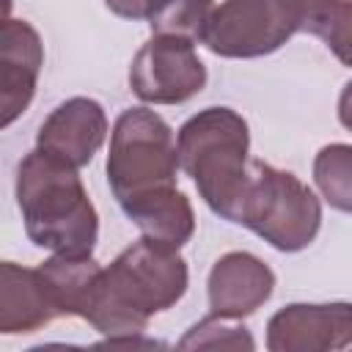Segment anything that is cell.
Segmentation results:
<instances>
[{
	"mask_svg": "<svg viewBox=\"0 0 352 352\" xmlns=\"http://www.w3.org/2000/svg\"><path fill=\"white\" fill-rule=\"evenodd\" d=\"M275 292V272L258 256L248 250H231L220 256L206 280L212 314L242 319L258 311Z\"/></svg>",
	"mask_w": 352,
	"mask_h": 352,
	"instance_id": "11",
	"label": "cell"
},
{
	"mask_svg": "<svg viewBox=\"0 0 352 352\" xmlns=\"http://www.w3.org/2000/svg\"><path fill=\"white\" fill-rule=\"evenodd\" d=\"M187 283L190 272L179 250L140 236L99 272L82 319L107 338L140 336L154 314L184 297Z\"/></svg>",
	"mask_w": 352,
	"mask_h": 352,
	"instance_id": "2",
	"label": "cell"
},
{
	"mask_svg": "<svg viewBox=\"0 0 352 352\" xmlns=\"http://www.w3.org/2000/svg\"><path fill=\"white\" fill-rule=\"evenodd\" d=\"M58 316L38 270L0 261V333H36Z\"/></svg>",
	"mask_w": 352,
	"mask_h": 352,
	"instance_id": "12",
	"label": "cell"
},
{
	"mask_svg": "<svg viewBox=\"0 0 352 352\" xmlns=\"http://www.w3.org/2000/svg\"><path fill=\"white\" fill-rule=\"evenodd\" d=\"M104 6L121 19H146L151 0H104Z\"/></svg>",
	"mask_w": 352,
	"mask_h": 352,
	"instance_id": "18",
	"label": "cell"
},
{
	"mask_svg": "<svg viewBox=\"0 0 352 352\" xmlns=\"http://www.w3.org/2000/svg\"><path fill=\"white\" fill-rule=\"evenodd\" d=\"M314 182L338 212L352 209V146L330 143L314 160Z\"/></svg>",
	"mask_w": 352,
	"mask_h": 352,
	"instance_id": "16",
	"label": "cell"
},
{
	"mask_svg": "<svg viewBox=\"0 0 352 352\" xmlns=\"http://www.w3.org/2000/svg\"><path fill=\"white\" fill-rule=\"evenodd\" d=\"M104 168L113 198L146 239L176 250L190 242L195 212L176 187V138L160 113L124 110L113 124Z\"/></svg>",
	"mask_w": 352,
	"mask_h": 352,
	"instance_id": "1",
	"label": "cell"
},
{
	"mask_svg": "<svg viewBox=\"0 0 352 352\" xmlns=\"http://www.w3.org/2000/svg\"><path fill=\"white\" fill-rule=\"evenodd\" d=\"M352 341L349 302H292L267 322L270 352H327Z\"/></svg>",
	"mask_w": 352,
	"mask_h": 352,
	"instance_id": "8",
	"label": "cell"
},
{
	"mask_svg": "<svg viewBox=\"0 0 352 352\" xmlns=\"http://www.w3.org/2000/svg\"><path fill=\"white\" fill-rule=\"evenodd\" d=\"M349 28H352L349 0H305L302 33L322 38L344 66H349V44H352Z\"/></svg>",
	"mask_w": 352,
	"mask_h": 352,
	"instance_id": "14",
	"label": "cell"
},
{
	"mask_svg": "<svg viewBox=\"0 0 352 352\" xmlns=\"http://www.w3.org/2000/svg\"><path fill=\"white\" fill-rule=\"evenodd\" d=\"M99 261L91 253H55L41 261L38 275L47 286V294L58 311V316H80L85 314L96 280H99Z\"/></svg>",
	"mask_w": 352,
	"mask_h": 352,
	"instance_id": "13",
	"label": "cell"
},
{
	"mask_svg": "<svg viewBox=\"0 0 352 352\" xmlns=\"http://www.w3.org/2000/svg\"><path fill=\"white\" fill-rule=\"evenodd\" d=\"M104 138H107L104 107L96 99L72 96L44 118L36 138V148L80 170L104 146Z\"/></svg>",
	"mask_w": 352,
	"mask_h": 352,
	"instance_id": "10",
	"label": "cell"
},
{
	"mask_svg": "<svg viewBox=\"0 0 352 352\" xmlns=\"http://www.w3.org/2000/svg\"><path fill=\"white\" fill-rule=\"evenodd\" d=\"M204 85L206 66L182 36H151L129 63V88L146 104H182Z\"/></svg>",
	"mask_w": 352,
	"mask_h": 352,
	"instance_id": "7",
	"label": "cell"
},
{
	"mask_svg": "<svg viewBox=\"0 0 352 352\" xmlns=\"http://www.w3.org/2000/svg\"><path fill=\"white\" fill-rule=\"evenodd\" d=\"M280 253L305 250L322 226V204L294 173L264 160H250V182L239 223Z\"/></svg>",
	"mask_w": 352,
	"mask_h": 352,
	"instance_id": "5",
	"label": "cell"
},
{
	"mask_svg": "<svg viewBox=\"0 0 352 352\" xmlns=\"http://www.w3.org/2000/svg\"><path fill=\"white\" fill-rule=\"evenodd\" d=\"M250 129L231 107H206L176 135L179 168L195 182L204 204L223 220L239 223L250 182Z\"/></svg>",
	"mask_w": 352,
	"mask_h": 352,
	"instance_id": "4",
	"label": "cell"
},
{
	"mask_svg": "<svg viewBox=\"0 0 352 352\" xmlns=\"http://www.w3.org/2000/svg\"><path fill=\"white\" fill-rule=\"evenodd\" d=\"M16 204L33 245L52 253H91L99 214L77 168L33 148L16 165Z\"/></svg>",
	"mask_w": 352,
	"mask_h": 352,
	"instance_id": "3",
	"label": "cell"
},
{
	"mask_svg": "<svg viewBox=\"0 0 352 352\" xmlns=\"http://www.w3.org/2000/svg\"><path fill=\"white\" fill-rule=\"evenodd\" d=\"M305 0H223L201 41L220 58H264L302 33Z\"/></svg>",
	"mask_w": 352,
	"mask_h": 352,
	"instance_id": "6",
	"label": "cell"
},
{
	"mask_svg": "<svg viewBox=\"0 0 352 352\" xmlns=\"http://www.w3.org/2000/svg\"><path fill=\"white\" fill-rule=\"evenodd\" d=\"M212 8L214 0H151L146 19L154 36H182L201 41Z\"/></svg>",
	"mask_w": 352,
	"mask_h": 352,
	"instance_id": "15",
	"label": "cell"
},
{
	"mask_svg": "<svg viewBox=\"0 0 352 352\" xmlns=\"http://www.w3.org/2000/svg\"><path fill=\"white\" fill-rule=\"evenodd\" d=\"M41 66L44 44L38 30L25 19L0 22V129L30 107Z\"/></svg>",
	"mask_w": 352,
	"mask_h": 352,
	"instance_id": "9",
	"label": "cell"
},
{
	"mask_svg": "<svg viewBox=\"0 0 352 352\" xmlns=\"http://www.w3.org/2000/svg\"><path fill=\"white\" fill-rule=\"evenodd\" d=\"M11 11H14V0H0V22L11 19Z\"/></svg>",
	"mask_w": 352,
	"mask_h": 352,
	"instance_id": "19",
	"label": "cell"
},
{
	"mask_svg": "<svg viewBox=\"0 0 352 352\" xmlns=\"http://www.w3.org/2000/svg\"><path fill=\"white\" fill-rule=\"evenodd\" d=\"M256 341L239 319L209 314L195 322L179 341V349H253Z\"/></svg>",
	"mask_w": 352,
	"mask_h": 352,
	"instance_id": "17",
	"label": "cell"
}]
</instances>
